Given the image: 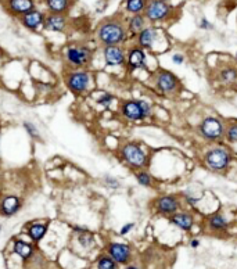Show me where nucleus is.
I'll list each match as a JSON object with an SVG mask.
<instances>
[{
    "instance_id": "5",
    "label": "nucleus",
    "mask_w": 237,
    "mask_h": 269,
    "mask_svg": "<svg viewBox=\"0 0 237 269\" xmlns=\"http://www.w3.org/2000/svg\"><path fill=\"white\" fill-rule=\"evenodd\" d=\"M65 88L75 96H84L93 92L96 78L92 71L86 70H67L64 74Z\"/></svg>"
},
{
    "instance_id": "41",
    "label": "nucleus",
    "mask_w": 237,
    "mask_h": 269,
    "mask_svg": "<svg viewBox=\"0 0 237 269\" xmlns=\"http://www.w3.org/2000/svg\"><path fill=\"white\" fill-rule=\"evenodd\" d=\"M3 232V223H0V235Z\"/></svg>"
},
{
    "instance_id": "13",
    "label": "nucleus",
    "mask_w": 237,
    "mask_h": 269,
    "mask_svg": "<svg viewBox=\"0 0 237 269\" xmlns=\"http://www.w3.org/2000/svg\"><path fill=\"white\" fill-rule=\"evenodd\" d=\"M37 254V246L33 244L29 239H23V237H14L11 241V250L10 255L15 257L24 264H27L32 260L33 257Z\"/></svg>"
},
{
    "instance_id": "36",
    "label": "nucleus",
    "mask_w": 237,
    "mask_h": 269,
    "mask_svg": "<svg viewBox=\"0 0 237 269\" xmlns=\"http://www.w3.org/2000/svg\"><path fill=\"white\" fill-rule=\"evenodd\" d=\"M185 61H186V57H185V54H182V53H175V54H172L173 64L182 65L183 63H185Z\"/></svg>"
},
{
    "instance_id": "24",
    "label": "nucleus",
    "mask_w": 237,
    "mask_h": 269,
    "mask_svg": "<svg viewBox=\"0 0 237 269\" xmlns=\"http://www.w3.org/2000/svg\"><path fill=\"white\" fill-rule=\"evenodd\" d=\"M216 81L223 86H233L237 84V67L234 65H223L216 72Z\"/></svg>"
},
{
    "instance_id": "27",
    "label": "nucleus",
    "mask_w": 237,
    "mask_h": 269,
    "mask_svg": "<svg viewBox=\"0 0 237 269\" xmlns=\"http://www.w3.org/2000/svg\"><path fill=\"white\" fill-rule=\"evenodd\" d=\"M120 265L116 264L115 261L112 260L111 257L106 253H102L98 254L96 258H94L93 262V269H118Z\"/></svg>"
},
{
    "instance_id": "40",
    "label": "nucleus",
    "mask_w": 237,
    "mask_h": 269,
    "mask_svg": "<svg viewBox=\"0 0 237 269\" xmlns=\"http://www.w3.org/2000/svg\"><path fill=\"white\" fill-rule=\"evenodd\" d=\"M0 143H2V126H0ZM0 156H2V151H0Z\"/></svg>"
},
{
    "instance_id": "12",
    "label": "nucleus",
    "mask_w": 237,
    "mask_h": 269,
    "mask_svg": "<svg viewBox=\"0 0 237 269\" xmlns=\"http://www.w3.org/2000/svg\"><path fill=\"white\" fill-rule=\"evenodd\" d=\"M104 253L110 255L120 266H126L133 260V248L129 243L125 241H107V244L104 247Z\"/></svg>"
},
{
    "instance_id": "14",
    "label": "nucleus",
    "mask_w": 237,
    "mask_h": 269,
    "mask_svg": "<svg viewBox=\"0 0 237 269\" xmlns=\"http://www.w3.org/2000/svg\"><path fill=\"white\" fill-rule=\"evenodd\" d=\"M126 71L129 74L137 71H150L147 64V53L139 46H132L126 51Z\"/></svg>"
},
{
    "instance_id": "42",
    "label": "nucleus",
    "mask_w": 237,
    "mask_h": 269,
    "mask_svg": "<svg viewBox=\"0 0 237 269\" xmlns=\"http://www.w3.org/2000/svg\"><path fill=\"white\" fill-rule=\"evenodd\" d=\"M234 60H236V63H237V50H236V54H234Z\"/></svg>"
},
{
    "instance_id": "35",
    "label": "nucleus",
    "mask_w": 237,
    "mask_h": 269,
    "mask_svg": "<svg viewBox=\"0 0 237 269\" xmlns=\"http://www.w3.org/2000/svg\"><path fill=\"white\" fill-rule=\"evenodd\" d=\"M135 226H136L135 222L125 223V225L120 229V236H126V235H129V233L135 229Z\"/></svg>"
},
{
    "instance_id": "10",
    "label": "nucleus",
    "mask_w": 237,
    "mask_h": 269,
    "mask_svg": "<svg viewBox=\"0 0 237 269\" xmlns=\"http://www.w3.org/2000/svg\"><path fill=\"white\" fill-rule=\"evenodd\" d=\"M71 251L79 257H86L97 247V237L89 229L88 232L84 233H71Z\"/></svg>"
},
{
    "instance_id": "16",
    "label": "nucleus",
    "mask_w": 237,
    "mask_h": 269,
    "mask_svg": "<svg viewBox=\"0 0 237 269\" xmlns=\"http://www.w3.org/2000/svg\"><path fill=\"white\" fill-rule=\"evenodd\" d=\"M103 60L108 68H125L126 50L122 46H106L102 50Z\"/></svg>"
},
{
    "instance_id": "1",
    "label": "nucleus",
    "mask_w": 237,
    "mask_h": 269,
    "mask_svg": "<svg viewBox=\"0 0 237 269\" xmlns=\"http://www.w3.org/2000/svg\"><path fill=\"white\" fill-rule=\"evenodd\" d=\"M128 35L129 32L124 20L116 15L103 20L96 29V37L103 47L121 46L122 43L126 42Z\"/></svg>"
},
{
    "instance_id": "30",
    "label": "nucleus",
    "mask_w": 237,
    "mask_h": 269,
    "mask_svg": "<svg viewBox=\"0 0 237 269\" xmlns=\"http://www.w3.org/2000/svg\"><path fill=\"white\" fill-rule=\"evenodd\" d=\"M147 0H125V11L132 15L143 14Z\"/></svg>"
},
{
    "instance_id": "17",
    "label": "nucleus",
    "mask_w": 237,
    "mask_h": 269,
    "mask_svg": "<svg viewBox=\"0 0 237 269\" xmlns=\"http://www.w3.org/2000/svg\"><path fill=\"white\" fill-rule=\"evenodd\" d=\"M24 205L23 199L18 195H5L0 197V217L3 218H11L21 211Z\"/></svg>"
},
{
    "instance_id": "4",
    "label": "nucleus",
    "mask_w": 237,
    "mask_h": 269,
    "mask_svg": "<svg viewBox=\"0 0 237 269\" xmlns=\"http://www.w3.org/2000/svg\"><path fill=\"white\" fill-rule=\"evenodd\" d=\"M118 111L124 120L137 124V122H146L154 117V108L151 103L144 99H126L121 102Z\"/></svg>"
},
{
    "instance_id": "8",
    "label": "nucleus",
    "mask_w": 237,
    "mask_h": 269,
    "mask_svg": "<svg viewBox=\"0 0 237 269\" xmlns=\"http://www.w3.org/2000/svg\"><path fill=\"white\" fill-rule=\"evenodd\" d=\"M151 85L154 90L163 96H176L182 90L181 79L177 78L176 74L164 68L155 70L151 75Z\"/></svg>"
},
{
    "instance_id": "18",
    "label": "nucleus",
    "mask_w": 237,
    "mask_h": 269,
    "mask_svg": "<svg viewBox=\"0 0 237 269\" xmlns=\"http://www.w3.org/2000/svg\"><path fill=\"white\" fill-rule=\"evenodd\" d=\"M232 221L228 218V215L223 213H214L205 219V229L212 235L226 233L230 227Z\"/></svg>"
},
{
    "instance_id": "23",
    "label": "nucleus",
    "mask_w": 237,
    "mask_h": 269,
    "mask_svg": "<svg viewBox=\"0 0 237 269\" xmlns=\"http://www.w3.org/2000/svg\"><path fill=\"white\" fill-rule=\"evenodd\" d=\"M68 27V18L65 14H46L43 29L50 32H64Z\"/></svg>"
},
{
    "instance_id": "9",
    "label": "nucleus",
    "mask_w": 237,
    "mask_h": 269,
    "mask_svg": "<svg viewBox=\"0 0 237 269\" xmlns=\"http://www.w3.org/2000/svg\"><path fill=\"white\" fill-rule=\"evenodd\" d=\"M151 207H153L155 214L169 218V217H172L173 214L179 213V211L183 209V201H182L181 196L168 193V195L155 197L153 200V203H151Z\"/></svg>"
},
{
    "instance_id": "2",
    "label": "nucleus",
    "mask_w": 237,
    "mask_h": 269,
    "mask_svg": "<svg viewBox=\"0 0 237 269\" xmlns=\"http://www.w3.org/2000/svg\"><path fill=\"white\" fill-rule=\"evenodd\" d=\"M118 157L124 165H126L133 172L147 169L151 161L150 150L143 143L135 140L124 142L118 149Z\"/></svg>"
},
{
    "instance_id": "28",
    "label": "nucleus",
    "mask_w": 237,
    "mask_h": 269,
    "mask_svg": "<svg viewBox=\"0 0 237 269\" xmlns=\"http://www.w3.org/2000/svg\"><path fill=\"white\" fill-rule=\"evenodd\" d=\"M135 178L137 183L143 187H147V189H154L155 186V178L153 177V174L149 172L147 169H140V171L135 172Z\"/></svg>"
},
{
    "instance_id": "25",
    "label": "nucleus",
    "mask_w": 237,
    "mask_h": 269,
    "mask_svg": "<svg viewBox=\"0 0 237 269\" xmlns=\"http://www.w3.org/2000/svg\"><path fill=\"white\" fill-rule=\"evenodd\" d=\"M50 14H67L74 6L75 0H42Z\"/></svg>"
},
{
    "instance_id": "3",
    "label": "nucleus",
    "mask_w": 237,
    "mask_h": 269,
    "mask_svg": "<svg viewBox=\"0 0 237 269\" xmlns=\"http://www.w3.org/2000/svg\"><path fill=\"white\" fill-rule=\"evenodd\" d=\"M93 57V50L84 43H70L63 49L67 70H86L92 65Z\"/></svg>"
},
{
    "instance_id": "38",
    "label": "nucleus",
    "mask_w": 237,
    "mask_h": 269,
    "mask_svg": "<svg viewBox=\"0 0 237 269\" xmlns=\"http://www.w3.org/2000/svg\"><path fill=\"white\" fill-rule=\"evenodd\" d=\"M201 244L200 239H197V237H191L190 240H189V246L193 248V250H195V248H199Z\"/></svg>"
},
{
    "instance_id": "21",
    "label": "nucleus",
    "mask_w": 237,
    "mask_h": 269,
    "mask_svg": "<svg viewBox=\"0 0 237 269\" xmlns=\"http://www.w3.org/2000/svg\"><path fill=\"white\" fill-rule=\"evenodd\" d=\"M158 39V29L154 27H146L136 36V46L142 47L143 50H153L154 45Z\"/></svg>"
},
{
    "instance_id": "20",
    "label": "nucleus",
    "mask_w": 237,
    "mask_h": 269,
    "mask_svg": "<svg viewBox=\"0 0 237 269\" xmlns=\"http://www.w3.org/2000/svg\"><path fill=\"white\" fill-rule=\"evenodd\" d=\"M45 18H46V14L35 9L32 11L27 13V14L21 15L19 21H21V24H23L25 28L35 32L37 29L42 28L43 24H45Z\"/></svg>"
},
{
    "instance_id": "44",
    "label": "nucleus",
    "mask_w": 237,
    "mask_h": 269,
    "mask_svg": "<svg viewBox=\"0 0 237 269\" xmlns=\"http://www.w3.org/2000/svg\"><path fill=\"white\" fill-rule=\"evenodd\" d=\"M7 269H9V268H7Z\"/></svg>"
},
{
    "instance_id": "43",
    "label": "nucleus",
    "mask_w": 237,
    "mask_h": 269,
    "mask_svg": "<svg viewBox=\"0 0 237 269\" xmlns=\"http://www.w3.org/2000/svg\"><path fill=\"white\" fill-rule=\"evenodd\" d=\"M165 2H171V0H165Z\"/></svg>"
},
{
    "instance_id": "6",
    "label": "nucleus",
    "mask_w": 237,
    "mask_h": 269,
    "mask_svg": "<svg viewBox=\"0 0 237 269\" xmlns=\"http://www.w3.org/2000/svg\"><path fill=\"white\" fill-rule=\"evenodd\" d=\"M203 164L207 169L216 174L225 172L232 164V151L223 144H215L203 154Z\"/></svg>"
},
{
    "instance_id": "7",
    "label": "nucleus",
    "mask_w": 237,
    "mask_h": 269,
    "mask_svg": "<svg viewBox=\"0 0 237 269\" xmlns=\"http://www.w3.org/2000/svg\"><path fill=\"white\" fill-rule=\"evenodd\" d=\"M226 122L218 116H207L197 126V134L201 140L208 143H218L225 139Z\"/></svg>"
},
{
    "instance_id": "34",
    "label": "nucleus",
    "mask_w": 237,
    "mask_h": 269,
    "mask_svg": "<svg viewBox=\"0 0 237 269\" xmlns=\"http://www.w3.org/2000/svg\"><path fill=\"white\" fill-rule=\"evenodd\" d=\"M102 183L104 185V187H107L110 190H118L121 189V181L115 177H111V175H104L102 178Z\"/></svg>"
},
{
    "instance_id": "32",
    "label": "nucleus",
    "mask_w": 237,
    "mask_h": 269,
    "mask_svg": "<svg viewBox=\"0 0 237 269\" xmlns=\"http://www.w3.org/2000/svg\"><path fill=\"white\" fill-rule=\"evenodd\" d=\"M225 139L230 144H237V121H230L226 124Z\"/></svg>"
},
{
    "instance_id": "29",
    "label": "nucleus",
    "mask_w": 237,
    "mask_h": 269,
    "mask_svg": "<svg viewBox=\"0 0 237 269\" xmlns=\"http://www.w3.org/2000/svg\"><path fill=\"white\" fill-rule=\"evenodd\" d=\"M116 102L115 94H112L110 92H102L98 94L97 98L94 99L96 106H98L102 110H110L112 107V104Z\"/></svg>"
},
{
    "instance_id": "19",
    "label": "nucleus",
    "mask_w": 237,
    "mask_h": 269,
    "mask_svg": "<svg viewBox=\"0 0 237 269\" xmlns=\"http://www.w3.org/2000/svg\"><path fill=\"white\" fill-rule=\"evenodd\" d=\"M168 221L179 230L186 233H190L195 226V215L187 209H182L179 213L173 214L172 217L168 218Z\"/></svg>"
},
{
    "instance_id": "11",
    "label": "nucleus",
    "mask_w": 237,
    "mask_h": 269,
    "mask_svg": "<svg viewBox=\"0 0 237 269\" xmlns=\"http://www.w3.org/2000/svg\"><path fill=\"white\" fill-rule=\"evenodd\" d=\"M173 7L165 0H147L143 15L150 23H164L171 18Z\"/></svg>"
},
{
    "instance_id": "31",
    "label": "nucleus",
    "mask_w": 237,
    "mask_h": 269,
    "mask_svg": "<svg viewBox=\"0 0 237 269\" xmlns=\"http://www.w3.org/2000/svg\"><path fill=\"white\" fill-rule=\"evenodd\" d=\"M181 199L182 201L187 205V207H190V208H195L199 203L201 201L200 196L194 195L191 190H183L181 193Z\"/></svg>"
},
{
    "instance_id": "22",
    "label": "nucleus",
    "mask_w": 237,
    "mask_h": 269,
    "mask_svg": "<svg viewBox=\"0 0 237 269\" xmlns=\"http://www.w3.org/2000/svg\"><path fill=\"white\" fill-rule=\"evenodd\" d=\"M6 9L17 17L35 10V0H5Z\"/></svg>"
},
{
    "instance_id": "15",
    "label": "nucleus",
    "mask_w": 237,
    "mask_h": 269,
    "mask_svg": "<svg viewBox=\"0 0 237 269\" xmlns=\"http://www.w3.org/2000/svg\"><path fill=\"white\" fill-rule=\"evenodd\" d=\"M50 232V221H31L24 226V235L32 241L33 244H41Z\"/></svg>"
},
{
    "instance_id": "37",
    "label": "nucleus",
    "mask_w": 237,
    "mask_h": 269,
    "mask_svg": "<svg viewBox=\"0 0 237 269\" xmlns=\"http://www.w3.org/2000/svg\"><path fill=\"white\" fill-rule=\"evenodd\" d=\"M199 27H200L201 29H204V31H211V29L214 28V25L209 23L208 20L204 18V17L200 20V23H199Z\"/></svg>"
},
{
    "instance_id": "39",
    "label": "nucleus",
    "mask_w": 237,
    "mask_h": 269,
    "mask_svg": "<svg viewBox=\"0 0 237 269\" xmlns=\"http://www.w3.org/2000/svg\"><path fill=\"white\" fill-rule=\"evenodd\" d=\"M124 269H143L142 268V266H140V265H137V264H133V262H130L129 265H126L125 268Z\"/></svg>"
},
{
    "instance_id": "33",
    "label": "nucleus",
    "mask_w": 237,
    "mask_h": 269,
    "mask_svg": "<svg viewBox=\"0 0 237 269\" xmlns=\"http://www.w3.org/2000/svg\"><path fill=\"white\" fill-rule=\"evenodd\" d=\"M23 128H24V130L27 132V134H28L29 138H31L32 140L41 139V132H39V128H37L33 122H31V121H24Z\"/></svg>"
},
{
    "instance_id": "26",
    "label": "nucleus",
    "mask_w": 237,
    "mask_h": 269,
    "mask_svg": "<svg viewBox=\"0 0 237 269\" xmlns=\"http://www.w3.org/2000/svg\"><path fill=\"white\" fill-rule=\"evenodd\" d=\"M128 32L132 35V36H137L144 28H146V17L143 14H135L132 15L129 20H128Z\"/></svg>"
}]
</instances>
